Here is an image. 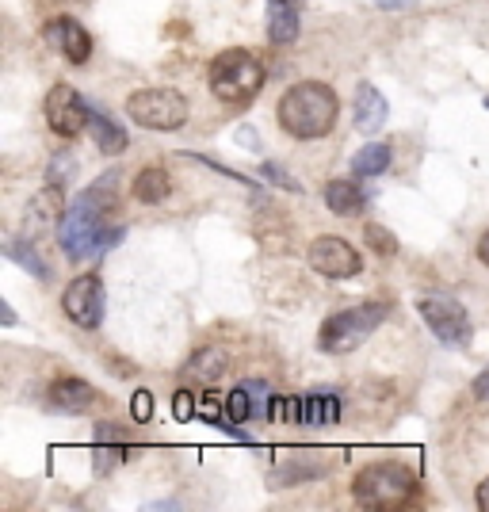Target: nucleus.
Wrapping results in <instances>:
<instances>
[{
	"label": "nucleus",
	"mask_w": 489,
	"mask_h": 512,
	"mask_svg": "<svg viewBox=\"0 0 489 512\" xmlns=\"http://www.w3.org/2000/svg\"><path fill=\"white\" fill-rule=\"evenodd\" d=\"M272 394L264 390V383H256V379H249V383H241L226 398V413L234 417V425H249V421H256V417H268V402Z\"/></svg>",
	"instance_id": "12"
},
{
	"label": "nucleus",
	"mask_w": 489,
	"mask_h": 512,
	"mask_svg": "<svg viewBox=\"0 0 489 512\" xmlns=\"http://www.w3.org/2000/svg\"><path fill=\"white\" fill-rule=\"evenodd\" d=\"M279 4H295V8H302V4H306V0H279Z\"/></svg>",
	"instance_id": "35"
},
{
	"label": "nucleus",
	"mask_w": 489,
	"mask_h": 512,
	"mask_svg": "<svg viewBox=\"0 0 489 512\" xmlns=\"http://www.w3.org/2000/svg\"><path fill=\"white\" fill-rule=\"evenodd\" d=\"M127 115L146 130H180L188 123V100L176 88H138L127 100Z\"/></svg>",
	"instance_id": "6"
},
{
	"label": "nucleus",
	"mask_w": 489,
	"mask_h": 512,
	"mask_svg": "<svg viewBox=\"0 0 489 512\" xmlns=\"http://www.w3.org/2000/svg\"><path fill=\"white\" fill-rule=\"evenodd\" d=\"M119 172H104L92 188H88L81 199H73V207L62 214V226H58V237H62V249L69 260H88L96 253H107L111 245L123 241V226H107V214L115 211L119 203Z\"/></svg>",
	"instance_id": "1"
},
{
	"label": "nucleus",
	"mask_w": 489,
	"mask_h": 512,
	"mask_svg": "<svg viewBox=\"0 0 489 512\" xmlns=\"http://www.w3.org/2000/svg\"><path fill=\"white\" fill-rule=\"evenodd\" d=\"M474 398H478V402H489V367L474 379Z\"/></svg>",
	"instance_id": "30"
},
{
	"label": "nucleus",
	"mask_w": 489,
	"mask_h": 512,
	"mask_svg": "<svg viewBox=\"0 0 489 512\" xmlns=\"http://www.w3.org/2000/svg\"><path fill=\"white\" fill-rule=\"evenodd\" d=\"M0 321H4V325H16V314H12V306H4V314H0Z\"/></svg>",
	"instance_id": "34"
},
{
	"label": "nucleus",
	"mask_w": 489,
	"mask_h": 512,
	"mask_svg": "<svg viewBox=\"0 0 489 512\" xmlns=\"http://www.w3.org/2000/svg\"><path fill=\"white\" fill-rule=\"evenodd\" d=\"M486 107H489V96H486Z\"/></svg>",
	"instance_id": "36"
},
{
	"label": "nucleus",
	"mask_w": 489,
	"mask_h": 512,
	"mask_svg": "<svg viewBox=\"0 0 489 512\" xmlns=\"http://www.w3.org/2000/svg\"><path fill=\"white\" fill-rule=\"evenodd\" d=\"M172 192V180L165 169H142L138 176H134V199L138 203H146V207H153V203H165Z\"/></svg>",
	"instance_id": "21"
},
{
	"label": "nucleus",
	"mask_w": 489,
	"mask_h": 512,
	"mask_svg": "<svg viewBox=\"0 0 489 512\" xmlns=\"http://www.w3.org/2000/svg\"><path fill=\"white\" fill-rule=\"evenodd\" d=\"M417 310L428 321V329L436 333V341H444L447 348H467L470 337H474L467 310L455 299H447V295H425L417 302Z\"/></svg>",
	"instance_id": "7"
},
{
	"label": "nucleus",
	"mask_w": 489,
	"mask_h": 512,
	"mask_svg": "<svg viewBox=\"0 0 489 512\" xmlns=\"http://www.w3.org/2000/svg\"><path fill=\"white\" fill-rule=\"evenodd\" d=\"M363 203H367V195H363V188H356L352 180H329V184H325V207L333 214L356 218V214L363 211Z\"/></svg>",
	"instance_id": "17"
},
{
	"label": "nucleus",
	"mask_w": 489,
	"mask_h": 512,
	"mask_svg": "<svg viewBox=\"0 0 489 512\" xmlns=\"http://www.w3.org/2000/svg\"><path fill=\"white\" fill-rule=\"evenodd\" d=\"M73 172H77L73 157H69V153H58V157L50 161V169H46V184H54V188L62 184V188H65V184L73 180Z\"/></svg>",
	"instance_id": "26"
},
{
	"label": "nucleus",
	"mask_w": 489,
	"mask_h": 512,
	"mask_svg": "<svg viewBox=\"0 0 489 512\" xmlns=\"http://www.w3.org/2000/svg\"><path fill=\"white\" fill-rule=\"evenodd\" d=\"M363 237H367V245H371L379 256L398 253V237L390 234V230H383V226H375V222H367V226H363Z\"/></svg>",
	"instance_id": "25"
},
{
	"label": "nucleus",
	"mask_w": 489,
	"mask_h": 512,
	"mask_svg": "<svg viewBox=\"0 0 489 512\" xmlns=\"http://www.w3.org/2000/svg\"><path fill=\"white\" fill-rule=\"evenodd\" d=\"M195 398L188 390H176V398H172V413H176V421H192L195 417Z\"/></svg>",
	"instance_id": "28"
},
{
	"label": "nucleus",
	"mask_w": 489,
	"mask_h": 512,
	"mask_svg": "<svg viewBox=\"0 0 489 512\" xmlns=\"http://www.w3.org/2000/svg\"><path fill=\"white\" fill-rule=\"evenodd\" d=\"M379 4H383V8H409L413 0H379Z\"/></svg>",
	"instance_id": "33"
},
{
	"label": "nucleus",
	"mask_w": 489,
	"mask_h": 512,
	"mask_svg": "<svg viewBox=\"0 0 489 512\" xmlns=\"http://www.w3.org/2000/svg\"><path fill=\"white\" fill-rule=\"evenodd\" d=\"M4 253L12 256L23 272H31L35 279H50V268L39 260V253H35V245H31V241H16V237H12V241L4 245Z\"/></svg>",
	"instance_id": "24"
},
{
	"label": "nucleus",
	"mask_w": 489,
	"mask_h": 512,
	"mask_svg": "<svg viewBox=\"0 0 489 512\" xmlns=\"http://www.w3.org/2000/svg\"><path fill=\"white\" fill-rule=\"evenodd\" d=\"M260 176H264L268 184H283L287 192H302V188H298V180H295V176H287V172L279 169V165H264V169H260Z\"/></svg>",
	"instance_id": "29"
},
{
	"label": "nucleus",
	"mask_w": 489,
	"mask_h": 512,
	"mask_svg": "<svg viewBox=\"0 0 489 512\" xmlns=\"http://www.w3.org/2000/svg\"><path fill=\"white\" fill-rule=\"evenodd\" d=\"M92 459H96L100 474H107L111 467H119V463L127 459L123 432H119L115 425H100V428H96V436H92Z\"/></svg>",
	"instance_id": "15"
},
{
	"label": "nucleus",
	"mask_w": 489,
	"mask_h": 512,
	"mask_svg": "<svg viewBox=\"0 0 489 512\" xmlns=\"http://www.w3.org/2000/svg\"><path fill=\"white\" fill-rule=\"evenodd\" d=\"M417 493V474L402 463H371L356 474L352 482V497L363 509H398Z\"/></svg>",
	"instance_id": "3"
},
{
	"label": "nucleus",
	"mask_w": 489,
	"mask_h": 512,
	"mask_svg": "<svg viewBox=\"0 0 489 512\" xmlns=\"http://www.w3.org/2000/svg\"><path fill=\"white\" fill-rule=\"evenodd\" d=\"M478 509L489 512V478L482 482V486H478Z\"/></svg>",
	"instance_id": "31"
},
{
	"label": "nucleus",
	"mask_w": 489,
	"mask_h": 512,
	"mask_svg": "<svg viewBox=\"0 0 489 512\" xmlns=\"http://www.w3.org/2000/svg\"><path fill=\"white\" fill-rule=\"evenodd\" d=\"M88 119H92V107L85 104V96L77 88L73 85L50 88V96H46V123H50L54 134L73 138V134H81L88 127Z\"/></svg>",
	"instance_id": "10"
},
{
	"label": "nucleus",
	"mask_w": 489,
	"mask_h": 512,
	"mask_svg": "<svg viewBox=\"0 0 489 512\" xmlns=\"http://www.w3.org/2000/svg\"><path fill=\"white\" fill-rule=\"evenodd\" d=\"M130 417H134L138 425L153 421V394H149V390H134V398H130Z\"/></svg>",
	"instance_id": "27"
},
{
	"label": "nucleus",
	"mask_w": 489,
	"mask_h": 512,
	"mask_svg": "<svg viewBox=\"0 0 489 512\" xmlns=\"http://www.w3.org/2000/svg\"><path fill=\"white\" fill-rule=\"evenodd\" d=\"M306 260H310V268L321 272L325 279H352V276H360V268H363L360 253H356L344 237H333V234L314 237L310 249H306Z\"/></svg>",
	"instance_id": "8"
},
{
	"label": "nucleus",
	"mask_w": 489,
	"mask_h": 512,
	"mask_svg": "<svg viewBox=\"0 0 489 512\" xmlns=\"http://www.w3.org/2000/svg\"><path fill=\"white\" fill-rule=\"evenodd\" d=\"M226 371H230V356H226V348H214V344L199 348L192 360H188V375L203 379V383H214V379H222Z\"/></svg>",
	"instance_id": "20"
},
{
	"label": "nucleus",
	"mask_w": 489,
	"mask_h": 512,
	"mask_svg": "<svg viewBox=\"0 0 489 512\" xmlns=\"http://www.w3.org/2000/svg\"><path fill=\"white\" fill-rule=\"evenodd\" d=\"M390 169V146L386 142H367L356 157H352V172L356 176H379Z\"/></svg>",
	"instance_id": "23"
},
{
	"label": "nucleus",
	"mask_w": 489,
	"mask_h": 512,
	"mask_svg": "<svg viewBox=\"0 0 489 512\" xmlns=\"http://www.w3.org/2000/svg\"><path fill=\"white\" fill-rule=\"evenodd\" d=\"M337 115H341V100H337L333 88L321 85V81H298V85H291L276 107L279 127L287 130L291 138H302V142L325 138L329 130L337 127Z\"/></svg>",
	"instance_id": "2"
},
{
	"label": "nucleus",
	"mask_w": 489,
	"mask_h": 512,
	"mask_svg": "<svg viewBox=\"0 0 489 512\" xmlns=\"http://www.w3.org/2000/svg\"><path fill=\"white\" fill-rule=\"evenodd\" d=\"M298 12H302V8H295V4H279V0L268 4V43H276V46L295 43L298 39Z\"/></svg>",
	"instance_id": "18"
},
{
	"label": "nucleus",
	"mask_w": 489,
	"mask_h": 512,
	"mask_svg": "<svg viewBox=\"0 0 489 512\" xmlns=\"http://www.w3.org/2000/svg\"><path fill=\"white\" fill-rule=\"evenodd\" d=\"M390 306L386 302H363V306H352V310H341L333 318L321 321L318 333V348L329 352V356H344V352H356L379 325L386 321Z\"/></svg>",
	"instance_id": "5"
},
{
	"label": "nucleus",
	"mask_w": 489,
	"mask_h": 512,
	"mask_svg": "<svg viewBox=\"0 0 489 512\" xmlns=\"http://www.w3.org/2000/svg\"><path fill=\"white\" fill-rule=\"evenodd\" d=\"M264 77L268 73L253 50H222L211 62V92L226 104H253Z\"/></svg>",
	"instance_id": "4"
},
{
	"label": "nucleus",
	"mask_w": 489,
	"mask_h": 512,
	"mask_svg": "<svg viewBox=\"0 0 489 512\" xmlns=\"http://www.w3.org/2000/svg\"><path fill=\"white\" fill-rule=\"evenodd\" d=\"M43 35H46V46H50V50H58L65 62L85 65L88 58H92V35H88L77 20H69V16L50 20L43 27Z\"/></svg>",
	"instance_id": "11"
},
{
	"label": "nucleus",
	"mask_w": 489,
	"mask_h": 512,
	"mask_svg": "<svg viewBox=\"0 0 489 512\" xmlns=\"http://www.w3.org/2000/svg\"><path fill=\"white\" fill-rule=\"evenodd\" d=\"M50 406L62 409V413H88V409L96 406V390L85 379L65 375V379H58V383L50 386Z\"/></svg>",
	"instance_id": "14"
},
{
	"label": "nucleus",
	"mask_w": 489,
	"mask_h": 512,
	"mask_svg": "<svg viewBox=\"0 0 489 512\" xmlns=\"http://www.w3.org/2000/svg\"><path fill=\"white\" fill-rule=\"evenodd\" d=\"M386 115H390V107H386L383 92L363 81L356 88V130L360 134H379L386 127Z\"/></svg>",
	"instance_id": "13"
},
{
	"label": "nucleus",
	"mask_w": 489,
	"mask_h": 512,
	"mask_svg": "<svg viewBox=\"0 0 489 512\" xmlns=\"http://www.w3.org/2000/svg\"><path fill=\"white\" fill-rule=\"evenodd\" d=\"M478 260H482V264L489 268V230L482 234V241H478Z\"/></svg>",
	"instance_id": "32"
},
{
	"label": "nucleus",
	"mask_w": 489,
	"mask_h": 512,
	"mask_svg": "<svg viewBox=\"0 0 489 512\" xmlns=\"http://www.w3.org/2000/svg\"><path fill=\"white\" fill-rule=\"evenodd\" d=\"M62 188H54V184H46L43 192L31 199V207H27V234H39L46 230L54 218H62Z\"/></svg>",
	"instance_id": "16"
},
{
	"label": "nucleus",
	"mask_w": 489,
	"mask_h": 512,
	"mask_svg": "<svg viewBox=\"0 0 489 512\" xmlns=\"http://www.w3.org/2000/svg\"><path fill=\"white\" fill-rule=\"evenodd\" d=\"M341 398L337 394H306L302 398V425H337Z\"/></svg>",
	"instance_id": "22"
},
{
	"label": "nucleus",
	"mask_w": 489,
	"mask_h": 512,
	"mask_svg": "<svg viewBox=\"0 0 489 512\" xmlns=\"http://www.w3.org/2000/svg\"><path fill=\"white\" fill-rule=\"evenodd\" d=\"M104 306H107V295L100 276H77L62 295L65 318L73 321V325H81V329H96L104 321Z\"/></svg>",
	"instance_id": "9"
},
{
	"label": "nucleus",
	"mask_w": 489,
	"mask_h": 512,
	"mask_svg": "<svg viewBox=\"0 0 489 512\" xmlns=\"http://www.w3.org/2000/svg\"><path fill=\"white\" fill-rule=\"evenodd\" d=\"M88 130H92V142H96V150L107 153V157H115V153H123L130 146L127 130L119 127V123H111L107 115L100 111H92V119H88Z\"/></svg>",
	"instance_id": "19"
}]
</instances>
